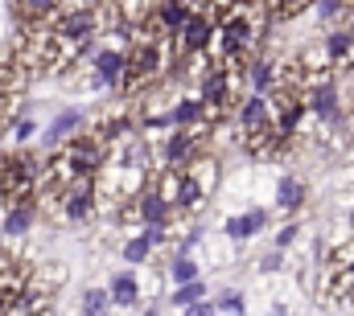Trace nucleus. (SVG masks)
Masks as SVG:
<instances>
[{
	"label": "nucleus",
	"instance_id": "f257e3e1",
	"mask_svg": "<svg viewBox=\"0 0 354 316\" xmlns=\"http://www.w3.org/2000/svg\"><path fill=\"white\" fill-rule=\"evenodd\" d=\"M41 160H33L29 152H8L0 157V206H21L33 201V193L41 189Z\"/></svg>",
	"mask_w": 354,
	"mask_h": 316
},
{
	"label": "nucleus",
	"instance_id": "f03ea898",
	"mask_svg": "<svg viewBox=\"0 0 354 316\" xmlns=\"http://www.w3.org/2000/svg\"><path fill=\"white\" fill-rule=\"evenodd\" d=\"M214 29H218V17L210 8H198L189 17V25L181 29V54L185 58H202L206 46H210V37H214Z\"/></svg>",
	"mask_w": 354,
	"mask_h": 316
},
{
	"label": "nucleus",
	"instance_id": "7ed1b4c3",
	"mask_svg": "<svg viewBox=\"0 0 354 316\" xmlns=\"http://www.w3.org/2000/svg\"><path fill=\"white\" fill-rule=\"evenodd\" d=\"M29 288H33V267H29V263H8V267H0V296L12 304V313H17V304L29 296Z\"/></svg>",
	"mask_w": 354,
	"mask_h": 316
},
{
	"label": "nucleus",
	"instance_id": "20e7f679",
	"mask_svg": "<svg viewBox=\"0 0 354 316\" xmlns=\"http://www.w3.org/2000/svg\"><path fill=\"white\" fill-rule=\"evenodd\" d=\"M309 111L322 119V124H342V107H338V90H334V82H313L309 86Z\"/></svg>",
	"mask_w": 354,
	"mask_h": 316
},
{
	"label": "nucleus",
	"instance_id": "39448f33",
	"mask_svg": "<svg viewBox=\"0 0 354 316\" xmlns=\"http://www.w3.org/2000/svg\"><path fill=\"white\" fill-rule=\"evenodd\" d=\"M95 66H99V82L103 86H124V70H128V50H99V58H95Z\"/></svg>",
	"mask_w": 354,
	"mask_h": 316
},
{
	"label": "nucleus",
	"instance_id": "423d86ee",
	"mask_svg": "<svg viewBox=\"0 0 354 316\" xmlns=\"http://www.w3.org/2000/svg\"><path fill=\"white\" fill-rule=\"evenodd\" d=\"M169 124H177V128H198V124H206L202 99H181L174 107V115H169Z\"/></svg>",
	"mask_w": 354,
	"mask_h": 316
},
{
	"label": "nucleus",
	"instance_id": "0eeeda50",
	"mask_svg": "<svg viewBox=\"0 0 354 316\" xmlns=\"http://www.w3.org/2000/svg\"><path fill=\"white\" fill-rule=\"evenodd\" d=\"M169 164H189V160L198 157V140L189 136V128H177V136L169 140Z\"/></svg>",
	"mask_w": 354,
	"mask_h": 316
},
{
	"label": "nucleus",
	"instance_id": "6e6552de",
	"mask_svg": "<svg viewBox=\"0 0 354 316\" xmlns=\"http://www.w3.org/2000/svg\"><path fill=\"white\" fill-rule=\"evenodd\" d=\"M301 201H305V185H301L297 177H280V185H276V206H280V210H301Z\"/></svg>",
	"mask_w": 354,
	"mask_h": 316
},
{
	"label": "nucleus",
	"instance_id": "1a4fd4ad",
	"mask_svg": "<svg viewBox=\"0 0 354 316\" xmlns=\"http://www.w3.org/2000/svg\"><path fill=\"white\" fill-rule=\"evenodd\" d=\"M29 222H33V201H21V206L4 210V235H25Z\"/></svg>",
	"mask_w": 354,
	"mask_h": 316
},
{
	"label": "nucleus",
	"instance_id": "9d476101",
	"mask_svg": "<svg viewBox=\"0 0 354 316\" xmlns=\"http://www.w3.org/2000/svg\"><path fill=\"white\" fill-rule=\"evenodd\" d=\"M79 128H83V115H79V111H62V115L54 119V128L46 132V148H54L62 136H71V132H79Z\"/></svg>",
	"mask_w": 354,
	"mask_h": 316
},
{
	"label": "nucleus",
	"instance_id": "9b49d317",
	"mask_svg": "<svg viewBox=\"0 0 354 316\" xmlns=\"http://www.w3.org/2000/svg\"><path fill=\"white\" fill-rule=\"evenodd\" d=\"M17 8H21V25H25V21L54 17V12L62 8V0H17Z\"/></svg>",
	"mask_w": 354,
	"mask_h": 316
},
{
	"label": "nucleus",
	"instance_id": "f8f14e48",
	"mask_svg": "<svg viewBox=\"0 0 354 316\" xmlns=\"http://www.w3.org/2000/svg\"><path fill=\"white\" fill-rule=\"evenodd\" d=\"M309 4H317V0H268V17H272V21H292V17L305 12Z\"/></svg>",
	"mask_w": 354,
	"mask_h": 316
},
{
	"label": "nucleus",
	"instance_id": "ddd939ff",
	"mask_svg": "<svg viewBox=\"0 0 354 316\" xmlns=\"http://www.w3.org/2000/svg\"><path fill=\"white\" fill-rule=\"evenodd\" d=\"M260 226H264V214L252 210V214H243V218H231V222H227V235L231 238H248V235H256Z\"/></svg>",
	"mask_w": 354,
	"mask_h": 316
},
{
	"label": "nucleus",
	"instance_id": "4468645a",
	"mask_svg": "<svg viewBox=\"0 0 354 316\" xmlns=\"http://www.w3.org/2000/svg\"><path fill=\"white\" fill-rule=\"evenodd\" d=\"M136 296H140V284L132 279V275H115V284H111V300L115 304H136Z\"/></svg>",
	"mask_w": 354,
	"mask_h": 316
},
{
	"label": "nucleus",
	"instance_id": "2eb2a0df",
	"mask_svg": "<svg viewBox=\"0 0 354 316\" xmlns=\"http://www.w3.org/2000/svg\"><path fill=\"white\" fill-rule=\"evenodd\" d=\"M149 250H153V238L140 235V238H132V242L124 246V259H128V263H145V259H149Z\"/></svg>",
	"mask_w": 354,
	"mask_h": 316
},
{
	"label": "nucleus",
	"instance_id": "dca6fc26",
	"mask_svg": "<svg viewBox=\"0 0 354 316\" xmlns=\"http://www.w3.org/2000/svg\"><path fill=\"white\" fill-rule=\"evenodd\" d=\"M202 292H206V284L202 279H189V284H181L174 292V304H194V300H202Z\"/></svg>",
	"mask_w": 354,
	"mask_h": 316
},
{
	"label": "nucleus",
	"instance_id": "f3484780",
	"mask_svg": "<svg viewBox=\"0 0 354 316\" xmlns=\"http://www.w3.org/2000/svg\"><path fill=\"white\" fill-rule=\"evenodd\" d=\"M174 279H177V284L198 279V263H194V259H174Z\"/></svg>",
	"mask_w": 354,
	"mask_h": 316
},
{
	"label": "nucleus",
	"instance_id": "a211bd4d",
	"mask_svg": "<svg viewBox=\"0 0 354 316\" xmlns=\"http://www.w3.org/2000/svg\"><path fill=\"white\" fill-rule=\"evenodd\" d=\"M107 308V292L103 288H91L87 296H83V313H103Z\"/></svg>",
	"mask_w": 354,
	"mask_h": 316
},
{
	"label": "nucleus",
	"instance_id": "6ab92c4d",
	"mask_svg": "<svg viewBox=\"0 0 354 316\" xmlns=\"http://www.w3.org/2000/svg\"><path fill=\"white\" fill-rule=\"evenodd\" d=\"M268 82H272V62H256V70H252V86H256V90H268Z\"/></svg>",
	"mask_w": 354,
	"mask_h": 316
},
{
	"label": "nucleus",
	"instance_id": "aec40b11",
	"mask_svg": "<svg viewBox=\"0 0 354 316\" xmlns=\"http://www.w3.org/2000/svg\"><path fill=\"white\" fill-rule=\"evenodd\" d=\"M218 308H223V313H243V296H235V292H231V296H223V300H218Z\"/></svg>",
	"mask_w": 354,
	"mask_h": 316
},
{
	"label": "nucleus",
	"instance_id": "412c9836",
	"mask_svg": "<svg viewBox=\"0 0 354 316\" xmlns=\"http://www.w3.org/2000/svg\"><path fill=\"white\" fill-rule=\"evenodd\" d=\"M25 136H33V119H21V128H17V140H25Z\"/></svg>",
	"mask_w": 354,
	"mask_h": 316
},
{
	"label": "nucleus",
	"instance_id": "4be33fe9",
	"mask_svg": "<svg viewBox=\"0 0 354 316\" xmlns=\"http://www.w3.org/2000/svg\"><path fill=\"white\" fill-rule=\"evenodd\" d=\"M181 4H189L194 12H198V8H210V0H181Z\"/></svg>",
	"mask_w": 354,
	"mask_h": 316
},
{
	"label": "nucleus",
	"instance_id": "5701e85b",
	"mask_svg": "<svg viewBox=\"0 0 354 316\" xmlns=\"http://www.w3.org/2000/svg\"><path fill=\"white\" fill-rule=\"evenodd\" d=\"M0 313H12V304H8V300H4V296H0Z\"/></svg>",
	"mask_w": 354,
	"mask_h": 316
}]
</instances>
